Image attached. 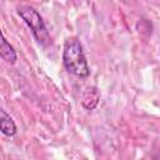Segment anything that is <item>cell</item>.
I'll return each instance as SVG.
<instances>
[{
  "instance_id": "obj_1",
  "label": "cell",
  "mask_w": 160,
  "mask_h": 160,
  "mask_svg": "<svg viewBox=\"0 0 160 160\" xmlns=\"http://www.w3.org/2000/svg\"><path fill=\"white\" fill-rule=\"evenodd\" d=\"M62 64L65 69L75 76L88 78L90 74V69H89L82 46L80 41L75 38L68 39L64 44Z\"/></svg>"
},
{
  "instance_id": "obj_2",
  "label": "cell",
  "mask_w": 160,
  "mask_h": 160,
  "mask_svg": "<svg viewBox=\"0 0 160 160\" xmlns=\"http://www.w3.org/2000/svg\"><path fill=\"white\" fill-rule=\"evenodd\" d=\"M16 11L20 15V18L25 21V24L30 28L34 38L40 45L42 46L51 45V36L46 29V25L41 15L35 8L30 5H19L16 8Z\"/></svg>"
},
{
  "instance_id": "obj_3",
  "label": "cell",
  "mask_w": 160,
  "mask_h": 160,
  "mask_svg": "<svg viewBox=\"0 0 160 160\" xmlns=\"http://www.w3.org/2000/svg\"><path fill=\"white\" fill-rule=\"evenodd\" d=\"M0 130L6 136H14L18 131L14 120L10 118V115L6 114L4 109L0 110Z\"/></svg>"
},
{
  "instance_id": "obj_4",
  "label": "cell",
  "mask_w": 160,
  "mask_h": 160,
  "mask_svg": "<svg viewBox=\"0 0 160 160\" xmlns=\"http://www.w3.org/2000/svg\"><path fill=\"white\" fill-rule=\"evenodd\" d=\"M99 100H100V94H99L98 89L95 86L89 88L84 92V96H82V106L86 110H92V109L96 108Z\"/></svg>"
},
{
  "instance_id": "obj_5",
  "label": "cell",
  "mask_w": 160,
  "mask_h": 160,
  "mask_svg": "<svg viewBox=\"0 0 160 160\" xmlns=\"http://www.w3.org/2000/svg\"><path fill=\"white\" fill-rule=\"evenodd\" d=\"M0 55L1 58L10 64H14L16 61V51L12 48V45L5 39V36L2 35L1 38V45H0Z\"/></svg>"
}]
</instances>
